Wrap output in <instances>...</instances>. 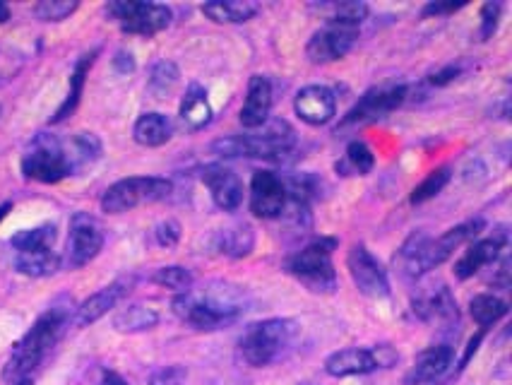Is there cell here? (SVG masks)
I'll return each mask as SVG.
<instances>
[{"mask_svg": "<svg viewBox=\"0 0 512 385\" xmlns=\"http://www.w3.org/2000/svg\"><path fill=\"white\" fill-rule=\"evenodd\" d=\"M101 157V140L94 133H75L68 140L41 133L27 145L22 174L37 183H58L80 174Z\"/></svg>", "mask_w": 512, "mask_h": 385, "instance_id": "obj_1", "label": "cell"}, {"mask_svg": "<svg viewBox=\"0 0 512 385\" xmlns=\"http://www.w3.org/2000/svg\"><path fill=\"white\" fill-rule=\"evenodd\" d=\"M174 313L190 328L200 333L229 328L246 316L250 301L241 287L226 282H210L207 287L178 294L174 299Z\"/></svg>", "mask_w": 512, "mask_h": 385, "instance_id": "obj_2", "label": "cell"}, {"mask_svg": "<svg viewBox=\"0 0 512 385\" xmlns=\"http://www.w3.org/2000/svg\"><path fill=\"white\" fill-rule=\"evenodd\" d=\"M484 227V219H469V222L457 224L436 239L428 236L426 231H414L395 253V268L407 280H419L426 272L440 268L445 260L455 256L457 248L472 244Z\"/></svg>", "mask_w": 512, "mask_h": 385, "instance_id": "obj_3", "label": "cell"}, {"mask_svg": "<svg viewBox=\"0 0 512 385\" xmlns=\"http://www.w3.org/2000/svg\"><path fill=\"white\" fill-rule=\"evenodd\" d=\"M70 323H73V306L70 304H53L49 311L41 313L25 337L13 347V354L3 369V381L15 385L25 378H32V371L61 342Z\"/></svg>", "mask_w": 512, "mask_h": 385, "instance_id": "obj_4", "label": "cell"}, {"mask_svg": "<svg viewBox=\"0 0 512 385\" xmlns=\"http://www.w3.org/2000/svg\"><path fill=\"white\" fill-rule=\"evenodd\" d=\"M301 340V325L291 318H267V321L248 325L238 340V352L246 364L255 369L284 361L294 352Z\"/></svg>", "mask_w": 512, "mask_h": 385, "instance_id": "obj_5", "label": "cell"}, {"mask_svg": "<svg viewBox=\"0 0 512 385\" xmlns=\"http://www.w3.org/2000/svg\"><path fill=\"white\" fill-rule=\"evenodd\" d=\"M212 152L224 159H265V162H287L296 152V133L289 123L272 121L263 130L248 135H229L212 142Z\"/></svg>", "mask_w": 512, "mask_h": 385, "instance_id": "obj_6", "label": "cell"}, {"mask_svg": "<svg viewBox=\"0 0 512 385\" xmlns=\"http://www.w3.org/2000/svg\"><path fill=\"white\" fill-rule=\"evenodd\" d=\"M335 248L337 239H315L284 260V272L294 277L296 282H301L308 292L335 294L337 270L335 263H332Z\"/></svg>", "mask_w": 512, "mask_h": 385, "instance_id": "obj_7", "label": "cell"}, {"mask_svg": "<svg viewBox=\"0 0 512 385\" xmlns=\"http://www.w3.org/2000/svg\"><path fill=\"white\" fill-rule=\"evenodd\" d=\"M174 193V183L159 176H130L116 181L101 195V210L109 215H123L140 205L159 203Z\"/></svg>", "mask_w": 512, "mask_h": 385, "instance_id": "obj_8", "label": "cell"}, {"mask_svg": "<svg viewBox=\"0 0 512 385\" xmlns=\"http://www.w3.org/2000/svg\"><path fill=\"white\" fill-rule=\"evenodd\" d=\"M106 15L125 34H138V37H154V34L164 32L174 20L169 5L140 3V0H113L106 5Z\"/></svg>", "mask_w": 512, "mask_h": 385, "instance_id": "obj_9", "label": "cell"}, {"mask_svg": "<svg viewBox=\"0 0 512 385\" xmlns=\"http://www.w3.org/2000/svg\"><path fill=\"white\" fill-rule=\"evenodd\" d=\"M397 361H400V352L392 345L347 347L325 359V373L332 378L366 376L380 369H392Z\"/></svg>", "mask_w": 512, "mask_h": 385, "instance_id": "obj_10", "label": "cell"}, {"mask_svg": "<svg viewBox=\"0 0 512 385\" xmlns=\"http://www.w3.org/2000/svg\"><path fill=\"white\" fill-rule=\"evenodd\" d=\"M356 41H359V27L349 25V22L327 20V25L318 29L308 41L306 56L315 65L342 61L354 49Z\"/></svg>", "mask_w": 512, "mask_h": 385, "instance_id": "obj_11", "label": "cell"}, {"mask_svg": "<svg viewBox=\"0 0 512 385\" xmlns=\"http://www.w3.org/2000/svg\"><path fill=\"white\" fill-rule=\"evenodd\" d=\"M104 248V229L101 224L87 212H77L70 219L68 246H65V265L70 270H80L92 263Z\"/></svg>", "mask_w": 512, "mask_h": 385, "instance_id": "obj_12", "label": "cell"}, {"mask_svg": "<svg viewBox=\"0 0 512 385\" xmlns=\"http://www.w3.org/2000/svg\"><path fill=\"white\" fill-rule=\"evenodd\" d=\"M407 85H380L368 90L363 97L351 106V111L344 116L342 126H363L392 114L395 109L407 102Z\"/></svg>", "mask_w": 512, "mask_h": 385, "instance_id": "obj_13", "label": "cell"}, {"mask_svg": "<svg viewBox=\"0 0 512 385\" xmlns=\"http://www.w3.org/2000/svg\"><path fill=\"white\" fill-rule=\"evenodd\" d=\"M287 205V179L275 171H255L250 181V212L258 219H282Z\"/></svg>", "mask_w": 512, "mask_h": 385, "instance_id": "obj_14", "label": "cell"}, {"mask_svg": "<svg viewBox=\"0 0 512 385\" xmlns=\"http://www.w3.org/2000/svg\"><path fill=\"white\" fill-rule=\"evenodd\" d=\"M347 268L351 280L361 294L371 299H388L390 296V280L388 270L380 265V260L368 251L366 246H354L347 256Z\"/></svg>", "mask_w": 512, "mask_h": 385, "instance_id": "obj_15", "label": "cell"}, {"mask_svg": "<svg viewBox=\"0 0 512 385\" xmlns=\"http://www.w3.org/2000/svg\"><path fill=\"white\" fill-rule=\"evenodd\" d=\"M412 311L421 323L440 325V328H450L460 321V308H457L448 284H431V287L421 289L414 296Z\"/></svg>", "mask_w": 512, "mask_h": 385, "instance_id": "obj_16", "label": "cell"}, {"mask_svg": "<svg viewBox=\"0 0 512 385\" xmlns=\"http://www.w3.org/2000/svg\"><path fill=\"white\" fill-rule=\"evenodd\" d=\"M200 179L210 188L214 205L224 212H234L243 203V181L238 179L236 171L224 164H207L200 169Z\"/></svg>", "mask_w": 512, "mask_h": 385, "instance_id": "obj_17", "label": "cell"}, {"mask_svg": "<svg viewBox=\"0 0 512 385\" xmlns=\"http://www.w3.org/2000/svg\"><path fill=\"white\" fill-rule=\"evenodd\" d=\"M505 246H508V234H505L503 229L496 231L493 236H488V239H479L467 244V251H464L462 258L455 263V277L462 282L474 277L479 270L496 263L500 253L505 251Z\"/></svg>", "mask_w": 512, "mask_h": 385, "instance_id": "obj_18", "label": "cell"}, {"mask_svg": "<svg viewBox=\"0 0 512 385\" xmlns=\"http://www.w3.org/2000/svg\"><path fill=\"white\" fill-rule=\"evenodd\" d=\"M294 111L308 126H325L337 114V97L330 87L308 85L296 94Z\"/></svg>", "mask_w": 512, "mask_h": 385, "instance_id": "obj_19", "label": "cell"}, {"mask_svg": "<svg viewBox=\"0 0 512 385\" xmlns=\"http://www.w3.org/2000/svg\"><path fill=\"white\" fill-rule=\"evenodd\" d=\"M452 366H455V347L433 345L414 359L412 369L404 376V385L436 383L443 376H448Z\"/></svg>", "mask_w": 512, "mask_h": 385, "instance_id": "obj_20", "label": "cell"}, {"mask_svg": "<svg viewBox=\"0 0 512 385\" xmlns=\"http://www.w3.org/2000/svg\"><path fill=\"white\" fill-rule=\"evenodd\" d=\"M128 292H130V280H118L109 284V287L99 289L97 294L87 296V299L73 311L75 328H87V325L97 323L99 318H104L106 313L113 311V308L121 304Z\"/></svg>", "mask_w": 512, "mask_h": 385, "instance_id": "obj_21", "label": "cell"}, {"mask_svg": "<svg viewBox=\"0 0 512 385\" xmlns=\"http://www.w3.org/2000/svg\"><path fill=\"white\" fill-rule=\"evenodd\" d=\"M272 111V85L265 75H253L248 82V97L241 109V126L248 130L263 128Z\"/></svg>", "mask_w": 512, "mask_h": 385, "instance_id": "obj_22", "label": "cell"}, {"mask_svg": "<svg viewBox=\"0 0 512 385\" xmlns=\"http://www.w3.org/2000/svg\"><path fill=\"white\" fill-rule=\"evenodd\" d=\"M178 116H181L183 128L190 130V133H198V130L207 128L212 123V106L210 99H207L205 87H200L198 82L186 90V97L181 99V109H178Z\"/></svg>", "mask_w": 512, "mask_h": 385, "instance_id": "obj_23", "label": "cell"}, {"mask_svg": "<svg viewBox=\"0 0 512 385\" xmlns=\"http://www.w3.org/2000/svg\"><path fill=\"white\" fill-rule=\"evenodd\" d=\"M200 10L217 25H243L260 13V3H253V0H214V3L202 5Z\"/></svg>", "mask_w": 512, "mask_h": 385, "instance_id": "obj_24", "label": "cell"}, {"mask_svg": "<svg viewBox=\"0 0 512 385\" xmlns=\"http://www.w3.org/2000/svg\"><path fill=\"white\" fill-rule=\"evenodd\" d=\"M174 135V126L164 114H142L133 126V138L142 147H162Z\"/></svg>", "mask_w": 512, "mask_h": 385, "instance_id": "obj_25", "label": "cell"}, {"mask_svg": "<svg viewBox=\"0 0 512 385\" xmlns=\"http://www.w3.org/2000/svg\"><path fill=\"white\" fill-rule=\"evenodd\" d=\"M159 325V313L157 308L145 306V304H133L128 308H121V311L113 316V328L118 333H147V330L157 328Z\"/></svg>", "mask_w": 512, "mask_h": 385, "instance_id": "obj_26", "label": "cell"}, {"mask_svg": "<svg viewBox=\"0 0 512 385\" xmlns=\"http://www.w3.org/2000/svg\"><path fill=\"white\" fill-rule=\"evenodd\" d=\"M255 246V234L248 224H236V227L222 229L214 239V248L226 258H246Z\"/></svg>", "mask_w": 512, "mask_h": 385, "instance_id": "obj_27", "label": "cell"}, {"mask_svg": "<svg viewBox=\"0 0 512 385\" xmlns=\"http://www.w3.org/2000/svg\"><path fill=\"white\" fill-rule=\"evenodd\" d=\"M13 265L20 275L27 277H51L61 270V258L56 251H27L13 253Z\"/></svg>", "mask_w": 512, "mask_h": 385, "instance_id": "obj_28", "label": "cell"}, {"mask_svg": "<svg viewBox=\"0 0 512 385\" xmlns=\"http://www.w3.org/2000/svg\"><path fill=\"white\" fill-rule=\"evenodd\" d=\"M97 53L99 51L85 53V56H82L80 61L75 63L73 77H70V92H68V97H65V102H63L61 109L56 111V116L51 118V123L65 121V118H68L77 109V104H80V97H82V90H85L87 73H89V68H92V63H94V58H97Z\"/></svg>", "mask_w": 512, "mask_h": 385, "instance_id": "obj_29", "label": "cell"}, {"mask_svg": "<svg viewBox=\"0 0 512 385\" xmlns=\"http://www.w3.org/2000/svg\"><path fill=\"white\" fill-rule=\"evenodd\" d=\"M508 304H505L503 299L496 294H476L472 301H469V313H472L474 323L479 325L481 330L491 328V325H496L498 321H503L505 316H508Z\"/></svg>", "mask_w": 512, "mask_h": 385, "instance_id": "obj_30", "label": "cell"}, {"mask_svg": "<svg viewBox=\"0 0 512 385\" xmlns=\"http://www.w3.org/2000/svg\"><path fill=\"white\" fill-rule=\"evenodd\" d=\"M375 167V154L363 140H351L344 152L342 162L335 164L337 174L342 176H366Z\"/></svg>", "mask_w": 512, "mask_h": 385, "instance_id": "obj_31", "label": "cell"}, {"mask_svg": "<svg viewBox=\"0 0 512 385\" xmlns=\"http://www.w3.org/2000/svg\"><path fill=\"white\" fill-rule=\"evenodd\" d=\"M56 244V227L53 224H44L37 229H25L10 239L13 253H27V251H53Z\"/></svg>", "mask_w": 512, "mask_h": 385, "instance_id": "obj_32", "label": "cell"}, {"mask_svg": "<svg viewBox=\"0 0 512 385\" xmlns=\"http://www.w3.org/2000/svg\"><path fill=\"white\" fill-rule=\"evenodd\" d=\"M178 77H181V73H178L176 63H171V61L154 63L150 70V92L157 99H166L178 85Z\"/></svg>", "mask_w": 512, "mask_h": 385, "instance_id": "obj_33", "label": "cell"}, {"mask_svg": "<svg viewBox=\"0 0 512 385\" xmlns=\"http://www.w3.org/2000/svg\"><path fill=\"white\" fill-rule=\"evenodd\" d=\"M152 282L159 284V287L171 289V292L183 294L193 287V272L183 268V265H166V268H159L154 272Z\"/></svg>", "mask_w": 512, "mask_h": 385, "instance_id": "obj_34", "label": "cell"}, {"mask_svg": "<svg viewBox=\"0 0 512 385\" xmlns=\"http://www.w3.org/2000/svg\"><path fill=\"white\" fill-rule=\"evenodd\" d=\"M450 179H452V169L450 167H440L436 171H431V174H428L426 179L414 188L412 198H409V200H412V205H421V203H426V200L436 198V195L443 191L445 186H448Z\"/></svg>", "mask_w": 512, "mask_h": 385, "instance_id": "obj_35", "label": "cell"}, {"mask_svg": "<svg viewBox=\"0 0 512 385\" xmlns=\"http://www.w3.org/2000/svg\"><path fill=\"white\" fill-rule=\"evenodd\" d=\"M320 10H327V13H330L327 20L349 22V25H356V27H361L363 20L368 17L366 3H332V5H320Z\"/></svg>", "mask_w": 512, "mask_h": 385, "instance_id": "obj_36", "label": "cell"}, {"mask_svg": "<svg viewBox=\"0 0 512 385\" xmlns=\"http://www.w3.org/2000/svg\"><path fill=\"white\" fill-rule=\"evenodd\" d=\"M77 8H80V5H77L75 0H41V3L34 5V15L44 22H63L68 20Z\"/></svg>", "mask_w": 512, "mask_h": 385, "instance_id": "obj_37", "label": "cell"}, {"mask_svg": "<svg viewBox=\"0 0 512 385\" xmlns=\"http://www.w3.org/2000/svg\"><path fill=\"white\" fill-rule=\"evenodd\" d=\"M188 371L183 366H164L150 376V385H186Z\"/></svg>", "mask_w": 512, "mask_h": 385, "instance_id": "obj_38", "label": "cell"}, {"mask_svg": "<svg viewBox=\"0 0 512 385\" xmlns=\"http://www.w3.org/2000/svg\"><path fill=\"white\" fill-rule=\"evenodd\" d=\"M154 239L162 248H174L181 241V224L176 219H164L162 224H157L154 229Z\"/></svg>", "mask_w": 512, "mask_h": 385, "instance_id": "obj_39", "label": "cell"}, {"mask_svg": "<svg viewBox=\"0 0 512 385\" xmlns=\"http://www.w3.org/2000/svg\"><path fill=\"white\" fill-rule=\"evenodd\" d=\"M500 10H503L500 3H486L484 8H481V41H488L496 34Z\"/></svg>", "mask_w": 512, "mask_h": 385, "instance_id": "obj_40", "label": "cell"}, {"mask_svg": "<svg viewBox=\"0 0 512 385\" xmlns=\"http://www.w3.org/2000/svg\"><path fill=\"white\" fill-rule=\"evenodd\" d=\"M462 75V65H448V68H443L440 70V73H436V75H431V85H436V87H443V85H448V82H452L455 80V77H460Z\"/></svg>", "mask_w": 512, "mask_h": 385, "instance_id": "obj_41", "label": "cell"}, {"mask_svg": "<svg viewBox=\"0 0 512 385\" xmlns=\"http://www.w3.org/2000/svg\"><path fill=\"white\" fill-rule=\"evenodd\" d=\"M113 68H116L121 75L133 73V70H135V58L130 56L128 51H118L116 58H113Z\"/></svg>", "mask_w": 512, "mask_h": 385, "instance_id": "obj_42", "label": "cell"}, {"mask_svg": "<svg viewBox=\"0 0 512 385\" xmlns=\"http://www.w3.org/2000/svg\"><path fill=\"white\" fill-rule=\"evenodd\" d=\"M462 5H455V3H431L424 8V15H448V13H455V10H460Z\"/></svg>", "mask_w": 512, "mask_h": 385, "instance_id": "obj_43", "label": "cell"}, {"mask_svg": "<svg viewBox=\"0 0 512 385\" xmlns=\"http://www.w3.org/2000/svg\"><path fill=\"white\" fill-rule=\"evenodd\" d=\"M99 385H130V383L125 381L121 373H116V371H104V373H101Z\"/></svg>", "mask_w": 512, "mask_h": 385, "instance_id": "obj_44", "label": "cell"}, {"mask_svg": "<svg viewBox=\"0 0 512 385\" xmlns=\"http://www.w3.org/2000/svg\"><path fill=\"white\" fill-rule=\"evenodd\" d=\"M10 20V8L5 3H0V25Z\"/></svg>", "mask_w": 512, "mask_h": 385, "instance_id": "obj_45", "label": "cell"}, {"mask_svg": "<svg viewBox=\"0 0 512 385\" xmlns=\"http://www.w3.org/2000/svg\"><path fill=\"white\" fill-rule=\"evenodd\" d=\"M10 207H13V205H10V203H5L3 207H0V219H3L5 215H8V210H10Z\"/></svg>", "mask_w": 512, "mask_h": 385, "instance_id": "obj_46", "label": "cell"}, {"mask_svg": "<svg viewBox=\"0 0 512 385\" xmlns=\"http://www.w3.org/2000/svg\"><path fill=\"white\" fill-rule=\"evenodd\" d=\"M0 114H3V109H0Z\"/></svg>", "mask_w": 512, "mask_h": 385, "instance_id": "obj_47", "label": "cell"}]
</instances>
